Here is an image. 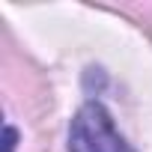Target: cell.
<instances>
[{
	"label": "cell",
	"mask_w": 152,
	"mask_h": 152,
	"mask_svg": "<svg viewBox=\"0 0 152 152\" xmlns=\"http://www.w3.org/2000/svg\"><path fill=\"white\" fill-rule=\"evenodd\" d=\"M69 152H134L116 131L110 110L102 102H87L72 119Z\"/></svg>",
	"instance_id": "cell-1"
},
{
	"label": "cell",
	"mask_w": 152,
	"mask_h": 152,
	"mask_svg": "<svg viewBox=\"0 0 152 152\" xmlns=\"http://www.w3.org/2000/svg\"><path fill=\"white\" fill-rule=\"evenodd\" d=\"M15 143H18V131L12 125H6V146H3V152H15Z\"/></svg>",
	"instance_id": "cell-2"
}]
</instances>
